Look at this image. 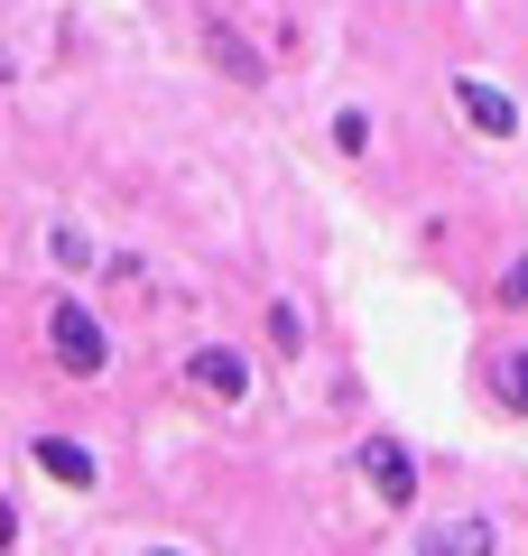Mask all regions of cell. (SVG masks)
Masks as SVG:
<instances>
[{
  "instance_id": "13",
  "label": "cell",
  "mask_w": 528,
  "mask_h": 556,
  "mask_svg": "<svg viewBox=\"0 0 528 556\" xmlns=\"http://www.w3.org/2000/svg\"><path fill=\"white\" fill-rule=\"evenodd\" d=\"M149 556H196V547H149Z\"/></svg>"
},
{
  "instance_id": "7",
  "label": "cell",
  "mask_w": 528,
  "mask_h": 556,
  "mask_svg": "<svg viewBox=\"0 0 528 556\" xmlns=\"http://www.w3.org/2000/svg\"><path fill=\"white\" fill-rule=\"evenodd\" d=\"M204 56H214V65H223L232 84H269V56H260V47L241 38V28H223V20L204 28Z\"/></svg>"
},
{
  "instance_id": "6",
  "label": "cell",
  "mask_w": 528,
  "mask_h": 556,
  "mask_svg": "<svg viewBox=\"0 0 528 556\" xmlns=\"http://www.w3.org/2000/svg\"><path fill=\"white\" fill-rule=\"evenodd\" d=\"M417 556H501V529H491L482 510H464V519H436V529L417 538Z\"/></svg>"
},
{
  "instance_id": "9",
  "label": "cell",
  "mask_w": 528,
  "mask_h": 556,
  "mask_svg": "<svg viewBox=\"0 0 528 556\" xmlns=\"http://www.w3.org/2000/svg\"><path fill=\"white\" fill-rule=\"evenodd\" d=\"M47 260H56L65 278H93L102 269V241L84 232V223H47Z\"/></svg>"
},
{
  "instance_id": "12",
  "label": "cell",
  "mask_w": 528,
  "mask_h": 556,
  "mask_svg": "<svg viewBox=\"0 0 528 556\" xmlns=\"http://www.w3.org/2000/svg\"><path fill=\"white\" fill-rule=\"evenodd\" d=\"M491 298H501V306H510V316H528V251H519V260H510V269H501V278H491Z\"/></svg>"
},
{
  "instance_id": "8",
  "label": "cell",
  "mask_w": 528,
  "mask_h": 556,
  "mask_svg": "<svg viewBox=\"0 0 528 556\" xmlns=\"http://www.w3.org/2000/svg\"><path fill=\"white\" fill-rule=\"evenodd\" d=\"M482 390H491L501 417H528V353H491L482 362Z\"/></svg>"
},
{
  "instance_id": "10",
  "label": "cell",
  "mask_w": 528,
  "mask_h": 556,
  "mask_svg": "<svg viewBox=\"0 0 528 556\" xmlns=\"http://www.w3.org/2000/svg\"><path fill=\"white\" fill-rule=\"evenodd\" d=\"M325 130H334V149H343V159H372V130H380V121L362 112V102H343V112H334Z\"/></svg>"
},
{
  "instance_id": "1",
  "label": "cell",
  "mask_w": 528,
  "mask_h": 556,
  "mask_svg": "<svg viewBox=\"0 0 528 556\" xmlns=\"http://www.w3.org/2000/svg\"><path fill=\"white\" fill-rule=\"evenodd\" d=\"M47 353H56L65 380H102L112 371V334H102V316L84 298H56L47 306Z\"/></svg>"
},
{
  "instance_id": "4",
  "label": "cell",
  "mask_w": 528,
  "mask_h": 556,
  "mask_svg": "<svg viewBox=\"0 0 528 556\" xmlns=\"http://www.w3.org/2000/svg\"><path fill=\"white\" fill-rule=\"evenodd\" d=\"M454 112H464L482 139H519V130H528V121H519V102H510L501 84H482V75H454Z\"/></svg>"
},
{
  "instance_id": "5",
  "label": "cell",
  "mask_w": 528,
  "mask_h": 556,
  "mask_svg": "<svg viewBox=\"0 0 528 556\" xmlns=\"http://www.w3.org/2000/svg\"><path fill=\"white\" fill-rule=\"evenodd\" d=\"M28 464H38L47 482H65V492H93V482H102V455H93V445H75V437H38V445H28Z\"/></svg>"
},
{
  "instance_id": "2",
  "label": "cell",
  "mask_w": 528,
  "mask_h": 556,
  "mask_svg": "<svg viewBox=\"0 0 528 556\" xmlns=\"http://www.w3.org/2000/svg\"><path fill=\"white\" fill-rule=\"evenodd\" d=\"M186 390L214 399V408H251V353L241 343H196L186 353Z\"/></svg>"
},
{
  "instance_id": "11",
  "label": "cell",
  "mask_w": 528,
  "mask_h": 556,
  "mask_svg": "<svg viewBox=\"0 0 528 556\" xmlns=\"http://www.w3.org/2000/svg\"><path fill=\"white\" fill-rule=\"evenodd\" d=\"M269 343H278V362H306V316H297L288 298L269 306Z\"/></svg>"
},
{
  "instance_id": "3",
  "label": "cell",
  "mask_w": 528,
  "mask_h": 556,
  "mask_svg": "<svg viewBox=\"0 0 528 556\" xmlns=\"http://www.w3.org/2000/svg\"><path fill=\"white\" fill-rule=\"evenodd\" d=\"M352 464H362V482L380 492V510H417V455L390 437V427H380V437H362V455H352Z\"/></svg>"
}]
</instances>
